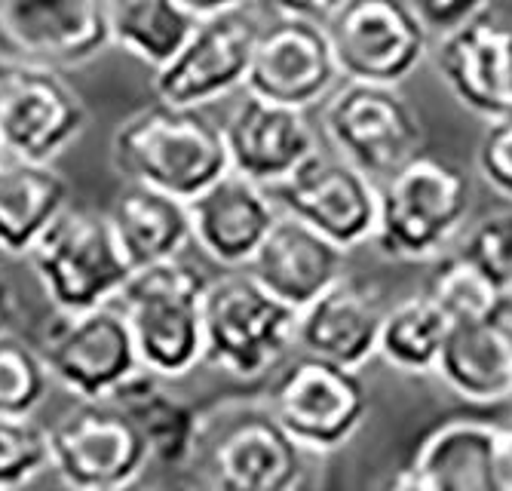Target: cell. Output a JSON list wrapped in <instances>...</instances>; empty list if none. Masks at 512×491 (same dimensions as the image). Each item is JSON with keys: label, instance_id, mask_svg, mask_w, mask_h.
I'll list each match as a JSON object with an SVG mask.
<instances>
[{"label": "cell", "instance_id": "obj_2", "mask_svg": "<svg viewBox=\"0 0 512 491\" xmlns=\"http://www.w3.org/2000/svg\"><path fill=\"white\" fill-rule=\"evenodd\" d=\"M209 277L191 261L138 267L114 304L126 317L142 366L166 381L203 366V298Z\"/></svg>", "mask_w": 512, "mask_h": 491}, {"label": "cell", "instance_id": "obj_15", "mask_svg": "<svg viewBox=\"0 0 512 491\" xmlns=\"http://www.w3.org/2000/svg\"><path fill=\"white\" fill-rule=\"evenodd\" d=\"M341 68L332 50V37L322 22L276 16L261 25L246 93L310 111L341 86Z\"/></svg>", "mask_w": 512, "mask_h": 491}, {"label": "cell", "instance_id": "obj_41", "mask_svg": "<svg viewBox=\"0 0 512 491\" xmlns=\"http://www.w3.org/2000/svg\"><path fill=\"white\" fill-rule=\"evenodd\" d=\"M148 491H200V488H191V485H154Z\"/></svg>", "mask_w": 512, "mask_h": 491}, {"label": "cell", "instance_id": "obj_3", "mask_svg": "<svg viewBox=\"0 0 512 491\" xmlns=\"http://www.w3.org/2000/svg\"><path fill=\"white\" fill-rule=\"evenodd\" d=\"M470 206L473 191L457 166L417 154L381 185L371 240L390 261H436L467 228Z\"/></svg>", "mask_w": 512, "mask_h": 491}, {"label": "cell", "instance_id": "obj_16", "mask_svg": "<svg viewBox=\"0 0 512 491\" xmlns=\"http://www.w3.org/2000/svg\"><path fill=\"white\" fill-rule=\"evenodd\" d=\"M105 50V0H0V59L62 71Z\"/></svg>", "mask_w": 512, "mask_h": 491}, {"label": "cell", "instance_id": "obj_10", "mask_svg": "<svg viewBox=\"0 0 512 491\" xmlns=\"http://www.w3.org/2000/svg\"><path fill=\"white\" fill-rule=\"evenodd\" d=\"M267 406L304 452H335L359 433L371 399L356 369L301 353L276 375Z\"/></svg>", "mask_w": 512, "mask_h": 491}, {"label": "cell", "instance_id": "obj_19", "mask_svg": "<svg viewBox=\"0 0 512 491\" xmlns=\"http://www.w3.org/2000/svg\"><path fill=\"white\" fill-rule=\"evenodd\" d=\"M188 209L194 243L224 271H246L276 218L283 215L270 188L237 172L221 175L215 185L188 200Z\"/></svg>", "mask_w": 512, "mask_h": 491}, {"label": "cell", "instance_id": "obj_40", "mask_svg": "<svg viewBox=\"0 0 512 491\" xmlns=\"http://www.w3.org/2000/svg\"><path fill=\"white\" fill-rule=\"evenodd\" d=\"M99 491H148V488H142V485H138V479H135V482H126V485H111V488H99Z\"/></svg>", "mask_w": 512, "mask_h": 491}, {"label": "cell", "instance_id": "obj_8", "mask_svg": "<svg viewBox=\"0 0 512 491\" xmlns=\"http://www.w3.org/2000/svg\"><path fill=\"white\" fill-rule=\"evenodd\" d=\"M89 126V108L62 71L0 59V151L13 160L56 163Z\"/></svg>", "mask_w": 512, "mask_h": 491}, {"label": "cell", "instance_id": "obj_20", "mask_svg": "<svg viewBox=\"0 0 512 491\" xmlns=\"http://www.w3.org/2000/svg\"><path fill=\"white\" fill-rule=\"evenodd\" d=\"M384 295L344 277L298 314L295 347L344 369H362L378 356Z\"/></svg>", "mask_w": 512, "mask_h": 491}, {"label": "cell", "instance_id": "obj_29", "mask_svg": "<svg viewBox=\"0 0 512 491\" xmlns=\"http://www.w3.org/2000/svg\"><path fill=\"white\" fill-rule=\"evenodd\" d=\"M424 295L448 317V323L485 320L506 307L509 295L500 292L473 261L463 255H442L427 277Z\"/></svg>", "mask_w": 512, "mask_h": 491}, {"label": "cell", "instance_id": "obj_14", "mask_svg": "<svg viewBox=\"0 0 512 491\" xmlns=\"http://www.w3.org/2000/svg\"><path fill=\"white\" fill-rule=\"evenodd\" d=\"M261 22L249 10L197 22L184 47L151 71L154 96L175 108H203L246 89Z\"/></svg>", "mask_w": 512, "mask_h": 491}, {"label": "cell", "instance_id": "obj_28", "mask_svg": "<svg viewBox=\"0 0 512 491\" xmlns=\"http://www.w3.org/2000/svg\"><path fill=\"white\" fill-rule=\"evenodd\" d=\"M448 329V317L424 292L408 295L396 304H387L378 356L402 375H436Z\"/></svg>", "mask_w": 512, "mask_h": 491}, {"label": "cell", "instance_id": "obj_7", "mask_svg": "<svg viewBox=\"0 0 512 491\" xmlns=\"http://www.w3.org/2000/svg\"><path fill=\"white\" fill-rule=\"evenodd\" d=\"M322 132L335 154L387 182L424 151V123L399 86L344 80L322 102Z\"/></svg>", "mask_w": 512, "mask_h": 491}, {"label": "cell", "instance_id": "obj_1", "mask_svg": "<svg viewBox=\"0 0 512 491\" xmlns=\"http://www.w3.org/2000/svg\"><path fill=\"white\" fill-rule=\"evenodd\" d=\"M111 163L132 185L194 200L230 172L221 126L200 108L154 102L132 111L111 136Z\"/></svg>", "mask_w": 512, "mask_h": 491}, {"label": "cell", "instance_id": "obj_31", "mask_svg": "<svg viewBox=\"0 0 512 491\" xmlns=\"http://www.w3.org/2000/svg\"><path fill=\"white\" fill-rule=\"evenodd\" d=\"M50 467V436L31 418L0 415V491H19Z\"/></svg>", "mask_w": 512, "mask_h": 491}, {"label": "cell", "instance_id": "obj_30", "mask_svg": "<svg viewBox=\"0 0 512 491\" xmlns=\"http://www.w3.org/2000/svg\"><path fill=\"white\" fill-rule=\"evenodd\" d=\"M50 381V369L37 347L13 332L0 335V415L31 418L50 393Z\"/></svg>", "mask_w": 512, "mask_h": 491}, {"label": "cell", "instance_id": "obj_39", "mask_svg": "<svg viewBox=\"0 0 512 491\" xmlns=\"http://www.w3.org/2000/svg\"><path fill=\"white\" fill-rule=\"evenodd\" d=\"M19 320V301H16V289L10 286V280L0 274V335L13 332Z\"/></svg>", "mask_w": 512, "mask_h": 491}, {"label": "cell", "instance_id": "obj_23", "mask_svg": "<svg viewBox=\"0 0 512 491\" xmlns=\"http://www.w3.org/2000/svg\"><path fill=\"white\" fill-rule=\"evenodd\" d=\"M108 221L132 271L181 258L194 243L188 203L145 185L126 182L108 206Z\"/></svg>", "mask_w": 512, "mask_h": 491}, {"label": "cell", "instance_id": "obj_27", "mask_svg": "<svg viewBox=\"0 0 512 491\" xmlns=\"http://www.w3.org/2000/svg\"><path fill=\"white\" fill-rule=\"evenodd\" d=\"M197 19L178 0H105L108 47L126 50L145 68H163L191 37Z\"/></svg>", "mask_w": 512, "mask_h": 491}, {"label": "cell", "instance_id": "obj_24", "mask_svg": "<svg viewBox=\"0 0 512 491\" xmlns=\"http://www.w3.org/2000/svg\"><path fill=\"white\" fill-rule=\"evenodd\" d=\"M111 406L126 412L138 433L145 436L151 461L166 467H191L203 433V412L166 387V378L142 369L135 372L114 396Z\"/></svg>", "mask_w": 512, "mask_h": 491}, {"label": "cell", "instance_id": "obj_5", "mask_svg": "<svg viewBox=\"0 0 512 491\" xmlns=\"http://www.w3.org/2000/svg\"><path fill=\"white\" fill-rule=\"evenodd\" d=\"M191 467L203 491H298L307 452L270 406H234L203 418Z\"/></svg>", "mask_w": 512, "mask_h": 491}, {"label": "cell", "instance_id": "obj_9", "mask_svg": "<svg viewBox=\"0 0 512 491\" xmlns=\"http://www.w3.org/2000/svg\"><path fill=\"white\" fill-rule=\"evenodd\" d=\"M37 350L50 369V378L74 393L80 403H111V396L135 372L145 369L126 317L114 301L74 310V314L56 310Z\"/></svg>", "mask_w": 512, "mask_h": 491}, {"label": "cell", "instance_id": "obj_13", "mask_svg": "<svg viewBox=\"0 0 512 491\" xmlns=\"http://www.w3.org/2000/svg\"><path fill=\"white\" fill-rule=\"evenodd\" d=\"M50 467L71 491H99L135 482L151 449L132 418L111 403H83L50 430Z\"/></svg>", "mask_w": 512, "mask_h": 491}, {"label": "cell", "instance_id": "obj_33", "mask_svg": "<svg viewBox=\"0 0 512 491\" xmlns=\"http://www.w3.org/2000/svg\"><path fill=\"white\" fill-rule=\"evenodd\" d=\"M476 169L497 197L512 200V117L485 123L476 148Z\"/></svg>", "mask_w": 512, "mask_h": 491}, {"label": "cell", "instance_id": "obj_6", "mask_svg": "<svg viewBox=\"0 0 512 491\" xmlns=\"http://www.w3.org/2000/svg\"><path fill=\"white\" fill-rule=\"evenodd\" d=\"M25 258L46 301L62 314L111 304L132 274L108 212L96 209L68 206Z\"/></svg>", "mask_w": 512, "mask_h": 491}, {"label": "cell", "instance_id": "obj_26", "mask_svg": "<svg viewBox=\"0 0 512 491\" xmlns=\"http://www.w3.org/2000/svg\"><path fill=\"white\" fill-rule=\"evenodd\" d=\"M494 421L448 418L411 455V467L433 491H494Z\"/></svg>", "mask_w": 512, "mask_h": 491}, {"label": "cell", "instance_id": "obj_18", "mask_svg": "<svg viewBox=\"0 0 512 491\" xmlns=\"http://www.w3.org/2000/svg\"><path fill=\"white\" fill-rule=\"evenodd\" d=\"M230 172L261 188H276L310 154L319 151L307 114L246 93L221 123Z\"/></svg>", "mask_w": 512, "mask_h": 491}, {"label": "cell", "instance_id": "obj_11", "mask_svg": "<svg viewBox=\"0 0 512 491\" xmlns=\"http://www.w3.org/2000/svg\"><path fill=\"white\" fill-rule=\"evenodd\" d=\"M270 194L286 215L347 252L375 237L381 185L338 154H310Z\"/></svg>", "mask_w": 512, "mask_h": 491}, {"label": "cell", "instance_id": "obj_35", "mask_svg": "<svg viewBox=\"0 0 512 491\" xmlns=\"http://www.w3.org/2000/svg\"><path fill=\"white\" fill-rule=\"evenodd\" d=\"M276 16H295L310 22H329L347 0H264Z\"/></svg>", "mask_w": 512, "mask_h": 491}, {"label": "cell", "instance_id": "obj_34", "mask_svg": "<svg viewBox=\"0 0 512 491\" xmlns=\"http://www.w3.org/2000/svg\"><path fill=\"white\" fill-rule=\"evenodd\" d=\"M405 4L436 37H445L454 28L467 25L485 10H491V0H405Z\"/></svg>", "mask_w": 512, "mask_h": 491}, {"label": "cell", "instance_id": "obj_42", "mask_svg": "<svg viewBox=\"0 0 512 491\" xmlns=\"http://www.w3.org/2000/svg\"><path fill=\"white\" fill-rule=\"evenodd\" d=\"M0 160H4V151H0Z\"/></svg>", "mask_w": 512, "mask_h": 491}, {"label": "cell", "instance_id": "obj_25", "mask_svg": "<svg viewBox=\"0 0 512 491\" xmlns=\"http://www.w3.org/2000/svg\"><path fill=\"white\" fill-rule=\"evenodd\" d=\"M68 178L53 163L0 160V252L25 258L68 209Z\"/></svg>", "mask_w": 512, "mask_h": 491}, {"label": "cell", "instance_id": "obj_38", "mask_svg": "<svg viewBox=\"0 0 512 491\" xmlns=\"http://www.w3.org/2000/svg\"><path fill=\"white\" fill-rule=\"evenodd\" d=\"M378 491H433V488L421 479V473H417L411 464H402L381 482Z\"/></svg>", "mask_w": 512, "mask_h": 491}, {"label": "cell", "instance_id": "obj_21", "mask_svg": "<svg viewBox=\"0 0 512 491\" xmlns=\"http://www.w3.org/2000/svg\"><path fill=\"white\" fill-rule=\"evenodd\" d=\"M246 271L283 304L301 310L347 277V249L292 215H279Z\"/></svg>", "mask_w": 512, "mask_h": 491}, {"label": "cell", "instance_id": "obj_12", "mask_svg": "<svg viewBox=\"0 0 512 491\" xmlns=\"http://www.w3.org/2000/svg\"><path fill=\"white\" fill-rule=\"evenodd\" d=\"M325 31L344 80L399 86L430 53V31L402 0H347Z\"/></svg>", "mask_w": 512, "mask_h": 491}, {"label": "cell", "instance_id": "obj_32", "mask_svg": "<svg viewBox=\"0 0 512 491\" xmlns=\"http://www.w3.org/2000/svg\"><path fill=\"white\" fill-rule=\"evenodd\" d=\"M460 237L457 255L473 261L500 292L512 295V209L488 212Z\"/></svg>", "mask_w": 512, "mask_h": 491}, {"label": "cell", "instance_id": "obj_17", "mask_svg": "<svg viewBox=\"0 0 512 491\" xmlns=\"http://www.w3.org/2000/svg\"><path fill=\"white\" fill-rule=\"evenodd\" d=\"M436 74L454 102L485 123L512 117V25L491 10L439 37Z\"/></svg>", "mask_w": 512, "mask_h": 491}, {"label": "cell", "instance_id": "obj_4", "mask_svg": "<svg viewBox=\"0 0 512 491\" xmlns=\"http://www.w3.org/2000/svg\"><path fill=\"white\" fill-rule=\"evenodd\" d=\"M298 310L270 295L249 271L209 280L203 298V366L255 381L295 347Z\"/></svg>", "mask_w": 512, "mask_h": 491}, {"label": "cell", "instance_id": "obj_37", "mask_svg": "<svg viewBox=\"0 0 512 491\" xmlns=\"http://www.w3.org/2000/svg\"><path fill=\"white\" fill-rule=\"evenodd\" d=\"M178 4L188 10L197 22H203V19H215V16H224V13L246 10L252 0H178Z\"/></svg>", "mask_w": 512, "mask_h": 491}, {"label": "cell", "instance_id": "obj_36", "mask_svg": "<svg viewBox=\"0 0 512 491\" xmlns=\"http://www.w3.org/2000/svg\"><path fill=\"white\" fill-rule=\"evenodd\" d=\"M494 491H512V421L494 433Z\"/></svg>", "mask_w": 512, "mask_h": 491}, {"label": "cell", "instance_id": "obj_22", "mask_svg": "<svg viewBox=\"0 0 512 491\" xmlns=\"http://www.w3.org/2000/svg\"><path fill=\"white\" fill-rule=\"evenodd\" d=\"M436 375L473 406L512 399V320L506 307L485 320L451 323Z\"/></svg>", "mask_w": 512, "mask_h": 491}]
</instances>
